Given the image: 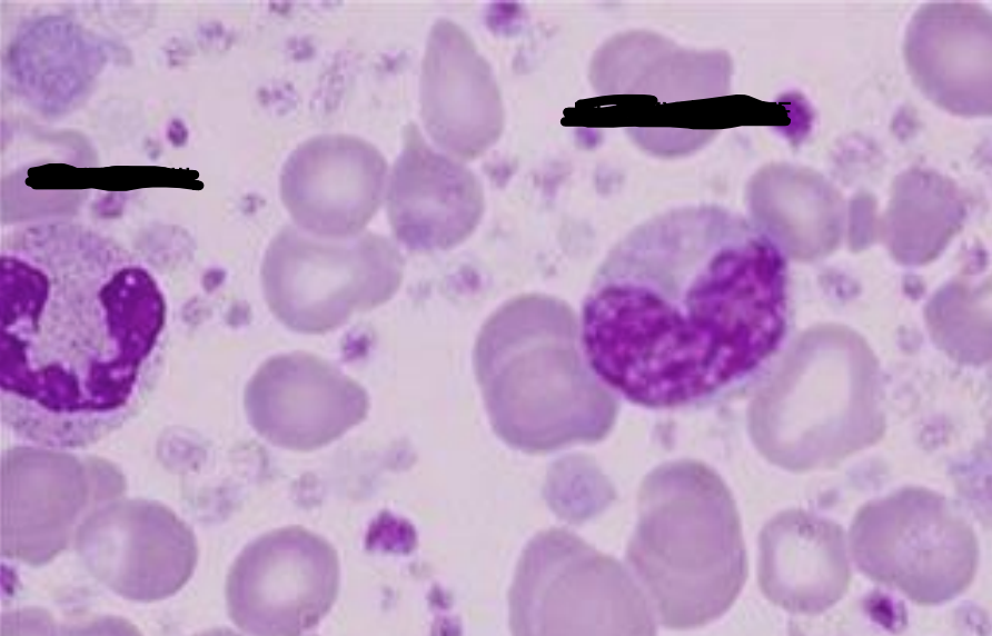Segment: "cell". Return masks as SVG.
Masks as SVG:
<instances>
[{
  "label": "cell",
  "instance_id": "obj_7",
  "mask_svg": "<svg viewBox=\"0 0 992 636\" xmlns=\"http://www.w3.org/2000/svg\"><path fill=\"white\" fill-rule=\"evenodd\" d=\"M244 407L252 429L291 451L328 446L365 420L366 389L338 366L296 350L267 358L248 380Z\"/></svg>",
  "mask_w": 992,
  "mask_h": 636
},
{
  "label": "cell",
  "instance_id": "obj_8",
  "mask_svg": "<svg viewBox=\"0 0 992 636\" xmlns=\"http://www.w3.org/2000/svg\"><path fill=\"white\" fill-rule=\"evenodd\" d=\"M389 166L370 141L328 132L300 142L285 159L279 195L291 223L326 238L366 230L385 201Z\"/></svg>",
  "mask_w": 992,
  "mask_h": 636
},
{
  "label": "cell",
  "instance_id": "obj_6",
  "mask_svg": "<svg viewBox=\"0 0 992 636\" xmlns=\"http://www.w3.org/2000/svg\"><path fill=\"white\" fill-rule=\"evenodd\" d=\"M72 546L92 577L137 603L177 594L198 562L189 525L165 504L146 498L123 496L92 509L78 526Z\"/></svg>",
  "mask_w": 992,
  "mask_h": 636
},
{
  "label": "cell",
  "instance_id": "obj_12",
  "mask_svg": "<svg viewBox=\"0 0 992 636\" xmlns=\"http://www.w3.org/2000/svg\"><path fill=\"white\" fill-rule=\"evenodd\" d=\"M904 60L917 89L963 118L991 115L992 17L975 1H930L912 16Z\"/></svg>",
  "mask_w": 992,
  "mask_h": 636
},
{
  "label": "cell",
  "instance_id": "obj_1",
  "mask_svg": "<svg viewBox=\"0 0 992 636\" xmlns=\"http://www.w3.org/2000/svg\"><path fill=\"white\" fill-rule=\"evenodd\" d=\"M792 320L785 249L718 205L659 212L608 250L578 319L587 369L649 410L716 405L754 385Z\"/></svg>",
  "mask_w": 992,
  "mask_h": 636
},
{
  "label": "cell",
  "instance_id": "obj_3",
  "mask_svg": "<svg viewBox=\"0 0 992 636\" xmlns=\"http://www.w3.org/2000/svg\"><path fill=\"white\" fill-rule=\"evenodd\" d=\"M401 268L397 247L383 235L365 230L326 238L290 222L267 246L260 280L265 301L281 325L297 334L324 335L388 300L400 284Z\"/></svg>",
  "mask_w": 992,
  "mask_h": 636
},
{
  "label": "cell",
  "instance_id": "obj_10",
  "mask_svg": "<svg viewBox=\"0 0 992 636\" xmlns=\"http://www.w3.org/2000/svg\"><path fill=\"white\" fill-rule=\"evenodd\" d=\"M419 111L429 141L465 162L487 152L504 131V101L494 70L453 20H436L427 34Z\"/></svg>",
  "mask_w": 992,
  "mask_h": 636
},
{
  "label": "cell",
  "instance_id": "obj_4",
  "mask_svg": "<svg viewBox=\"0 0 992 636\" xmlns=\"http://www.w3.org/2000/svg\"><path fill=\"white\" fill-rule=\"evenodd\" d=\"M850 553L873 580L917 604H942L971 583L973 530L943 495L922 488L867 503L850 531Z\"/></svg>",
  "mask_w": 992,
  "mask_h": 636
},
{
  "label": "cell",
  "instance_id": "obj_14",
  "mask_svg": "<svg viewBox=\"0 0 992 636\" xmlns=\"http://www.w3.org/2000/svg\"><path fill=\"white\" fill-rule=\"evenodd\" d=\"M82 457L89 479L91 510L123 497L126 478L115 464L97 456Z\"/></svg>",
  "mask_w": 992,
  "mask_h": 636
},
{
  "label": "cell",
  "instance_id": "obj_5",
  "mask_svg": "<svg viewBox=\"0 0 992 636\" xmlns=\"http://www.w3.org/2000/svg\"><path fill=\"white\" fill-rule=\"evenodd\" d=\"M340 586L335 547L302 526H285L247 544L226 579L231 622L252 635L311 630L333 608Z\"/></svg>",
  "mask_w": 992,
  "mask_h": 636
},
{
  "label": "cell",
  "instance_id": "obj_15",
  "mask_svg": "<svg viewBox=\"0 0 992 636\" xmlns=\"http://www.w3.org/2000/svg\"><path fill=\"white\" fill-rule=\"evenodd\" d=\"M187 132L183 125L179 120H172L167 128V138L175 146L179 147L186 141Z\"/></svg>",
  "mask_w": 992,
  "mask_h": 636
},
{
  "label": "cell",
  "instance_id": "obj_11",
  "mask_svg": "<svg viewBox=\"0 0 992 636\" xmlns=\"http://www.w3.org/2000/svg\"><path fill=\"white\" fill-rule=\"evenodd\" d=\"M385 205L396 240L409 250L452 247L476 227L484 208L477 175L435 147L414 122L389 167Z\"/></svg>",
  "mask_w": 992,
  "mask_h": 636
},
{
  "label": "cell",
  "instance_id": "obj_2",
  "mask_svg": "<svg viewBox=\"0 0 992 636\" xmlns=\"http://www.w3.org/2000/svg\"><path fill=\"white\" fill-rule=\"evenodd\" d=\"M0 272L1 419L16 437L81 449L136 416L168 336L150 269L107 237L54 223L16 233Z\"/></svg>",
  "mask_w": 992,
  "mask_h": 636
},
{
  "label": "cell",
  "instance_id": "obj_13",
  "mask_svg": "<svg viewBox=\"0 0 992 636\" xmlns=\"http://www.w3.org/2000/svg\"><path fill=\"white\" fill-rule=\"evenodd\" d=\"M105 53L96 38L63 17L24 28L9 52L11 74L24 97L46 112L76 103L100 72Z\"/></svg>",
  "mask_w": 992,
  "mask_h": 636
},
{
  "label": "cell",
  "instance_id": "obj_9",
  "mask_svg": "<svg viewBox=\"0 0 992 636\" xmlns=\"http://www.w3.org/2000/svg\"><path fill=\"white\" fill-rule=\"evenodd\" d=\"M72 450L33 444L1 457V551L39 567L73 543L91 510L83 457Z\"/></svg>",
  "mask_w": 992,
  "mask_h": 636
}]
</instances>
